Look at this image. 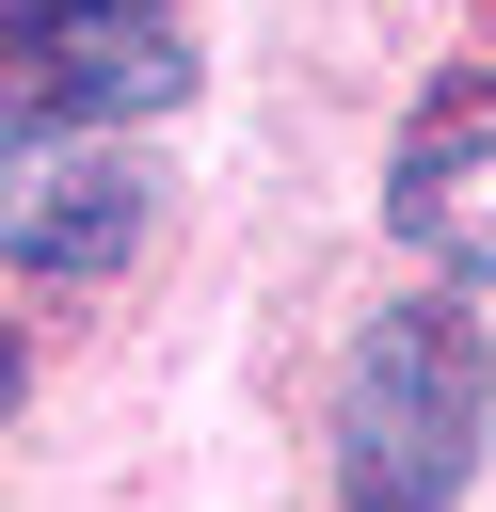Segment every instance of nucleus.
Returning a JSON list of instances; mask_svg holds the SVG:
<instances>
[{"label": "nucleus", "instance_id": "obj_1", "mask_svg": "<svg viewBox=\"0 0 496 512\" xmlns=\"http://www.w3.org/2000/svg\"><path fill=\"white\" fill-rule=\"evenodd\" d=\"M480 432H496L480 320L464 304H384L352 336V384H336V496L352 512H448L480 480Z\"/></svg>", "mask_w": 496, "mask_h": 512}, {"label": "nucleus", "instance_id": "obj_2", "mask_svg": "<svg viewBox=\"0 0 496 512\" xmlns=\"http://www.w3.org/2000/svg\"><path fill=\"white\" fill-rule=\"evenodd\" d=\"M192 96V48L128 0H16V48H0V128H128V112H176Z\"/></svg>", "mask_w": 496, "mask_h": 512}, {"label": "nucleus", "instance_id": "obj_3", "mask_svg": "<svg viewBox=\"0 0 496 512\" xmlns=\"http://www.w3.org/2000/svg\"><path fill=\"white\" fill-rule=\"evenodd\" d=\"M128 240H144V176H128V144H80V128H32L16 160H0V256L16 272H128Z\"/></svg>", "mask_w": 496, "mask_h": 512}, {"label": "nucleus", "instance_id": "obj_4", "mask_svg": "<svg viewBox=\"0 0 496 512\" xmlns=\"http://www.w3.org/2000/svg\"><path fill=\"white\" fill-rule=\"evenodd\" d=\"M384 224L432 272H496V80H432L416 96L400 176H384Z\"/></svg>", "mask_w": 496, "mask_h": 512}]
</instances>
